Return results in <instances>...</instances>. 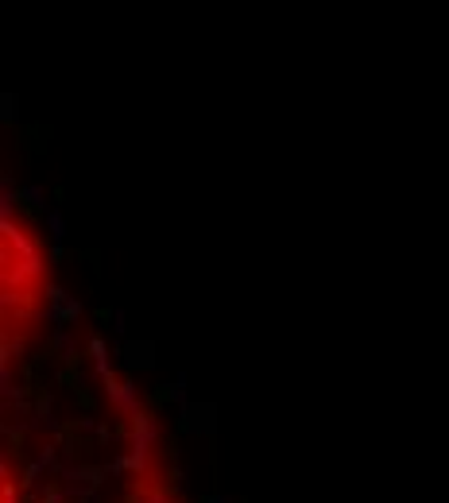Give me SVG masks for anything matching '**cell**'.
Returning <instances> with one entry per match:
<instances>
[{
  "label": "cell",
  "mask_w": 449,
  "mask_h": 503,
  "mask_svg": "<svg viewBox=\"0 0 449 503\" xmlns=\"http://www.w3.org/2000/svg\"><path fill=\"white\" fill-rule=\"evenodd\" d=\"M4 503H179L143 418L120 387L93 379L78 399V372L35 391L8 418Z\"/></svg>",
  "instance_id": "1"
},
{
  "label": "cell",
  "mask_w": 449,
  "mask_h": 503,
  "mask_svg": "<svg viewBox=\"0 0 449 503\" xmlns=\"http://www.w3.org/2000/svg\"><path fill=\"white\" fill-rule=\"evenodd\" d=\"M47 306V259L32 229L4 217V349L16 337V353L32 341Z\"/></svg>",
  "instance_id": "2"
}]
</instances>
